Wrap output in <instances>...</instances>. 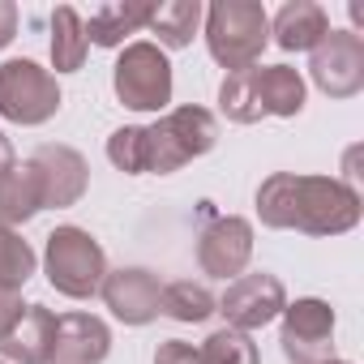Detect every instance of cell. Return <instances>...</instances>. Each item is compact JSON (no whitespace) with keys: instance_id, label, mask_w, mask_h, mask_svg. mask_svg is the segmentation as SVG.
Wrapping results in <instances>:
<instances>
[{"instance_id":"6da1fadb","label":"cell","mask_w":364,"mask_h":364,"mask_svg":"<svg viewBox=\"0 0 364 364\" xmlns=\"http://www.w3.org/2000/svg\"><path fill=\"white\" fill-rule=\"evenodd\" d=\"M364 206L347 180L334 176H300V171H270L257 185V219L274 232H304V236H343L360 223Z\"/></svg>"},{"instance_id":"7a4b0ae2","label":"cell","mask_w":364,"mask_h":364,"mask_svg":"<svg viewBox=\"0 0 364 364\" xmlns=\"http://www.w3.org/2000/svg\"><path fill=\"white\" fill-rule=\"evenodd\" d=\"M266 43H270V18L257 0H215L206 9V48L228 73L257 65Z\"/></svg>"},{"instance_id":"3957f363","label":"cell","mask_w":364,"mask_h":364,"mask_svg":"<svg viewBox=\"0 0 364 364\" xmlns=\"http://www.w3.org/2000/svg\"><path fill=\"white\" fill-rule=\"evenodd\" d=\"M219 141V120L206 107H176L163 120L146 124V171L154 176H171L185 163L210 154Z\"/></svg>"},{"instance_id":"277c9868","label":"cell","mask_w":364,"mask_h":364,"mask_svg":"<svg viewBox=\"0 0 364 364\" xmlns=\"http://www.w3.org/2000/svg\"><path fill=\"white\" fill-rule=\"evenodd\" d=\"M43 270H48V283L69 296V300H90L103 279H107V257H103V245L86 232V228H56L43 245Z\"/></svg>"},{"instance_id":"5b68a950","label":"cell","mask_w":364,"mask_h":364,"mask_svg":"<svg viewBox=\"0 0 364 364\" xmlns=\"http://www.w3.org/2000/svg\"><path fill=\"white\" fill-rule=\"evenodd\" d=\"M116 99L133 112H163L171 103V65L159 43H129L112 69Z\"/></svg>"},{"instance_id":"8992f818","label":"cell","mask_w":364,"mask_h":364,"mask_svg":"<svg viewBox=\"0 0 364 364\" xmlns=\"http://www.w3.org/2000/svg\"><path fill=\"white\" fill-rule=\"evenodd\" d=\"M60 112V86L35 60L0 65V116L14 124H43Z\"/></svg>"},{"instance_id":"52a82bcc","label":"cell","mask_w":364,"mask_h":364,"mask_svg":"<svg viewBox=\"0 0 364 364\" xmlns=\"http://www.w3.org/2000/svg\"><path fill=\"white\" fill-rule=\"evenodd\" d=\"M279 326V343L283 355L291 364H330L334 360V309L317 296H304L296 304H287Z\"/></svg>"},{"instance_id":"ba28073f","label":"cell","mask_w":364,"mask_h":364,"mask_svg":"<svg viewBox=\"0 0 364 364\" xmlns=\"http://www.w3.org/2000/svg\"><path fill=\"white\" fill-rule=\"evenodd\" d=\"M309 73L321 95L351 99L364 90V39L355 31H330L309 52Z\"/></svg>"},{"instance_id":"9c48e42d","label":"cell","mask_w":364,"mask_h":364,"mask_svg":"<svg viewBox=\"0 0 364 364\" xmlns=\"http://www.w3.org/2000/svg\"><path fill=\"white\" fill-rule=\"evenodd\" d=\"M283 309H287V291H283V283H279L274 274H266V270L232 279L228 291H223V300H219V313L228 317V326H232V330H245V334L270 326Z\"/></svg>"},{"instance_id":"30bf717a","label":"cell","mask_w":364,"mask_h":364,"mask_svg":"<svg viewBox=\"0 0 364 364\" xmlns=\"http://www.w3.org/2000/svg\"><path fill=\"white\" fill-rule=\"evenodd\" d=\"M253 257V223L240 215H219L198 236V266L210 279H240Z\"/></svg>"},{"instance_id":"8fae6325","label":"cell","mask_w":364,"mask_h":364,"mask_svg":"<svg viewBox=\"0 0 364 364\" xmlns=\"http://www.w3.org/2000/svg\"><path fill=\"white\" fill-rule=\"evenodd\" d=\"M103 304L112 309L116 321L124 326H146L159 317V304H163V283L141 270V266H120V270H107L103 287H99Z\"/></svg>"},{"instance_id":"7c38bea8","label":"cell","mask_w":364,"mask_h":364,"mask_svg":"<svg viewBox=\"0 0 364 364\" xmlns=\"http://www.w3.org/2000/svg\"><path fill=\"white\" fill-rule=\"evenodd\" d=\"M31 163H35V171L43 180V210H65V206L82 202V193L90 185V167L73 146L48 141V146H39L31 154Z\"/></svg>"},{"instance_id":"4fadbf2b","label":"cell","mask_w":364,"mask_h":364,"mask_svg":"<svg viewBox=\"0 0 364 364\" xmlns=\"http://www.w3.org/2000/svg\"><path fill=\"white\" fill-rule=\"evenodd\" d=\"M112 351V330L95 313H65L56 317V351L52 364H103Z\"/></svg>"},{"instance_id":"5bb4252c","label":"cell","mask_w":364,"mask_h":364,"mask_svg":"<svg viewBox=\"0 0 364 364\" xmlns=\"http://www.w3.org/2000/svg\"><path fill=\"white\" fill-rule=\"evenodd\" d=\"M56 351V313L48 304H26L22 321L0 338L5 364H52Z\"/></svg>"},{"instance_id":"9a60e30c","label":"cell","mask_w":364,"mask_h":364,"mask_svg":"<svg viewBox=\"0 0 364 364\" xmlns=\"http://www.w3.org/2000/svg\"><path fill=\"white\" fill-rule=\"evenodd\" d=\"M270 35L283 52H313L330 35V18L317 0H287L270 22Z\"/></svg>"},{"instance_id":"2e32d148","label":"cell","mask_w":364,"mask_h":364,"mask_svg":"<svg viewBox=\"0 0 364 364\" xmlns=\"http://www.w3.org/2000/svg\"><path fill=\"white\" fill-rule=\"evenodd\" d=\"M154 5L150 0H107V5H99L86 22V43L95 48H120L129 35H137L146 22H150Z\"/></svg>"},{"instance_id":"e0dca14e","label":"cell","mask_w":364,"mask_h":364,"mask_svg":"<svg viewBox=\"0 0 364 364\" xmlns=\"http://www.w3.org/2000/svg\"><path fill=\"white\" fill-rule=\"evenodd\" d=\"M43 210V180L35 171V163H14L0 180V223H31Z\"/></svg>"},{"instance_id":"ac0fdd59","label":"cell","mask_w":364,"mask_h":364,"mask_svg":"<svg viewBox=\"0 0 364 364\" xmlns=\"http://www.w3.org/2000/svg\"><path fill=\"white\" fill-rule=\"evenodd\" d=\"M257 95L266 116H300L304 112V77L291 65H262L257 69Z\"/></svg>"},{"instance_id":"d6986e66","label":"cell","mask_w":364,"mask_h":364,"mask_svg":"<svg viewBox=\"0 0 364 364\" xmlns=\"http://www.w3.org/2000/svg\"><path fill=\"white\" fill-rule=\"evenodd\" d=\"M86 18L73 5L52 9V69L56 73H77L86 65Z\"/></svg>"},{"instance_id":"ffe728a7","label":"cell","mask_w":364,"mask_h":364,"mask_svg":"<svg viewBox=\"0 0 364 364\" xmlns=\"http://www.w3.org/2000/svg\"><path fill=\"white\" fill-rule=\"evenodd\" d=\"M202 18H206V9L198 5V0H167V5H154L146 26L159 35L163 48H189L198 26H202Z\"/></svg>"},{"instance_id":"44dd1931","label":"cell","mask_w":364,"mask_h":364,"mask_svg":"<svg viewBox=\"0 0 364 364\" xmlns=\"http://www.w3.org/2000/svg\"><path fill=\"white\" fill-rule=\"evenodd\" d=\"M219 112L232 124H257L266 116L262 112V95H257V65L236 69V73L223 77V86H219Z\"/></svg>"},{"instance_id":"7402d4cb","label":"cell","mask_w":364,"mask_h":364,"mask_svg":"<svg viewBox=\"0 0 364 364\" xmlns=\"http://www.w3.org/2000/svg\"><path fill=\"white\" fill-rule=\"evenodd\" d=\"M163 317L171 321H185V326H198L206 321L210 313H219V300L210 296L206 283H193V279H180V283H167L163 287V304H159Z\"/></svg>"},{"instance_id":"603a6c76","label":"cell","mask_w":364,"mask_h":364,"mask_svg":"<svg viewBox=\"0 0 364 364\" xmlns=\"http://www.w3.org/2000/svg\"><path fill=\"white\" fill-rule=\"evenodd\" d=\"M35 266H39V257H35V249L22 240V232H14L9 223H0V287L22 291V287L31 283Z\"/></svg>"},{"instance_id":"cb8c5ba5","label":"cell","mask_w":364,"mask_h":364,"mask_svg":"<svg viewBox=\"0 0 364 364\" xmlns=\"http://www.w3.org/2000/svg\"><path fill=\"white\" fill-rule=\"evenodd\" d=\"M198 351H202V364H257V343L232 326L215 330Z\"/></svg>"},{"instance_id":"d4e9b609","label":"cell","mask_w":364,"mask_h":364,"mask_svg":"<svg viewBox=\"0 0 364 364\" xmlns=\"http://www.w3.org/2000/svg\"><path fill=\"white\" fill-rule=\"evenodd\" d=\"M107 159L116 171L124 176H141L146 171V129L141 124H124L107 137Z\"/></svg>"},{"instance_id":"484cf974","label":"cell","mask_w":364,"mask_h":364,"mask_svg":"<svg viewBox=\"0 0 364 364\" xmlns=\"http://www.w3.org/2000/svg\"><path fill=\"white\" fill-rule=\"evenodd\" d=\"M154 364H202V351L185 338H167V343H159Z\"/></svg>"},{"instance_id":"4316f807","label":"cell","mask_w":364,"mask_h":364,"mask_svg":"<svg viewBox=\"0 0 364 364\" xmlns=\"http://www.w3.org/2000/svg\"><path fill=\"white\" fill-rule=\"evenodd\" d=\"M22 313H26V304H22V291H14V287H0V338H5L18 321H22Z\"/></svg>"},{"instance_id":"83f0119b","label":"cell","mask_w":364,"mask_h":364,"mask_svg":"<svg viewBox=\"0 0 364 364\" xmlns=\"http://www.w3.org/2000/svg\"><path fill=\"white\" fill-rule=\"evenodd\" d=\"M18 35V5L14 0H0V48H9Z\"/></svg>"},{"instance_id":"f1b7e54d","label":"cell","mask_w":364,"mask_h":364,"mask_svg":"<svg viewBox=\"0 0 364 364\" xmlns=\"http://www.w3.org/2000/svg\"><path fill=\"white\" fill-rule=\"evenodd\" d=\"M9 167H14V141L0 133V180H5V171H9Z\"/></svg>"},{"instance_id":"f546056e","label":"cell","mask_w":364,"mask_h":364,"mask_svg":"<svg viewBox=\"0 0 364 364\" xmlns=\"http://www.w3.org/2000/svg\"><path fill=\"white\" fill-rule=\"evenodd\" d=\"M330 364H347V360H330Z\"/></svg>"},{"instance_id":"4dcf8cb0","label":"cell","mask_w":364,"mask_h":364,"mask_svg":"<svg viewBox=\"0 0 364 364\" xmlns=\"http://www.w3.org/2000/svg\"><path fill=\"white\" fill-rule=\"evenodd\" d=\"M0 364H5V360H0Z\"/></svg>"}]
</instances>
